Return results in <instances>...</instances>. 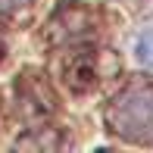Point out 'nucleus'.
<instances>
[{"mask_svg":"<svg viewBox=\"0 0 153 153\" xmlns=\"http://www.w3.org/2000/svg\"><path fill=\"white\" fill-rule=\"evenodd\" d=\"M106 122L131 144H153V85L122 91L106 109Z\"/></svg>","mask_w":153,"mask_h":153,"instance_id":"nucleus-1","label":"nucleus"},{"mask_svg":"<svg viewBox=\"0 0 153 153\" xmlns=\"http://www.w3.org/2000/svg\"><path fill=\"white\" fill-rule=\"evenodd\" d=\"M134 53H137V62H141V66L153 69V25H147V28L141 31V38H137V44H134Z\"/></svg>","mask_w":153,"mask_h":153,"instance_id":"nucleus-2","label":"nucleus"},{"mask_svg":"<svg viewBox=\"0 0 153 153\" xmlns=\"http://www.w3.org/2000/svg\"><path fill=\"white\" fill-rule=\"evenodd\" d=\"M31 0H0V10L3 13H16V10H22V6H28Z\"/></svg>","mask_w":153,"mask_h":153,"instance_id":"nucleus-3","label":"nucleus"}]
</instances>
